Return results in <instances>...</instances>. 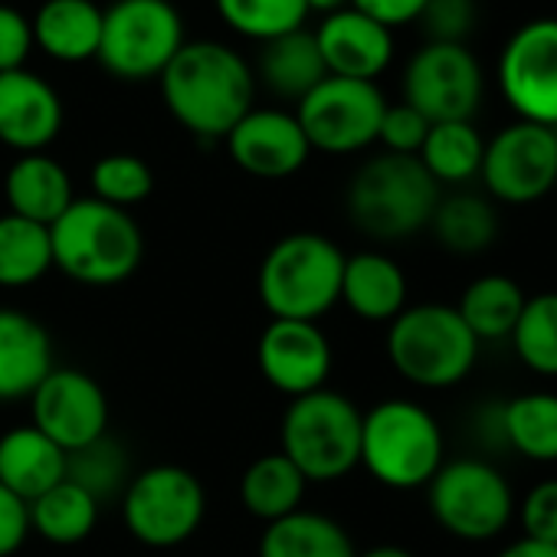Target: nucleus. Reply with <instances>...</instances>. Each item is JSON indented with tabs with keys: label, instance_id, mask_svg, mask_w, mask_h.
I'll return each instance as SVG.
<instances>
[{
	"label": "nucleus",
	"instance_id": "obj_1",
	"mask_svg": "<svg viewBox=\"0 0 557 557\" xmlns=\"http://www.w3.org/2000/svg\"><path fill=\"white\" fill-rule=\"evenodd\" d=\"M256 76L226 44L194 40L161 73V96L181 128L197 138H226L252 109Z\"/></svg>",
	"mask_w": 557,
	"mask_h": 557
},
{
	"label": "nucleus",
	"instance_id": "obj_2",
	"mask_svg": "<svg viewBox=\"0 0 557 557\" xmlns=\"http://www.w3.org/2000/svg\"><path fill=\"white\" fill-rule=\"evenodd\" d=\"M53 265L83 286H119L141 265L145 239L135 216L96 197L73 200L50 226Z\"/></svg>",
	"mask_w": 557,
	"mask_h": 557
},
{
	"label": "nucleus",
	"instance_id": "obj_3",
	"mask_svg": "<svg viewBox=\"0 0 557 557\" xmlns=\"http://www.w3.org/2000/svg\"><path fill=\"white\" fill-rule=\"evenodd\" d=\"M345 252L322 233H289L262 256L259 299L272 319L319 322L342 302Z\"/></svg>",
	"mask_w": 557,
	"mask_h": 557
},
{
	"label": "nucleus",
	"instance_id": "obj_4",
	"mask_svg": "<svg viewBox=\"0 0 557 557\" xmlns=\"http://www.w3.org/2000/svg\"><path fill=\"white\" fill-rule=\"evenodd\" d=\"M440 203V184L426 174L420 158L377 154L358 168L348 184L351 223L384 243L420 233Z\"/></svg>",
	"mask_w": 557,
	"mask_h": 557
},
{
	"label": "nucleus",
	"instance_id": "obj_5",
	"mask_svg": "<svg viewBox=\"0 0 557 557\" xmlns=\"http://www.w3.org/2000/svg\"><path fill=\"white\" fill-rule=\"evenodd\" d=\"M361 423L364 413L338 391H312L293 397L283 413L278 443L306 482H335L361 466Z\"/></svg>",
	"mask_w": 557,
	"mask_h": 557
},
{
	"label": "nucleus",
	"instance_id": "obj_6",
	"mask_svg": "<svg viewBox=\"0 0 557 557\" xmlns=\"http://www.w3.org/2000/svg\"><path fill=\"white\" fill-rule=\"evenodd\" d=\"M387 358L394 371L426 391L456 387L479 358V342L453 306L404 309L387 332Z\"/></svg>",
	"mask_w": 557,
	"mask_h": 557
},
{
	"label": "nucleus",
	"instance_id": "obj_7",
	"mask_svg": "<svg viewBox=\"0 0 557 557\" xmlns=\"http://www.w3.org/2000/svg\"><path fill=\"white\" fill-rule=\"evenodd\" d=\"M361 466L387 488H420L443 466V430L413 400H384L361 423Z\"/></svg>",
	"mask_w": 557,
	"mask_h": 557
},
{
	"label": "nucleus",
	"instance_id": "obj_8",
	"mask_svg": "<svg viewBox=\"0 0 557 557\" xmlns=\"http://www.w3.org/2000/svg\"><path fill=\"white\" fill-rule=\"evenodd\" d=\"M184 44V24L171 0H115L102 11L96 60L119 79L145 83L161 79Z\"/></svg>",
	"mask_w": 557,
	"mask_h": 557
},
{
	"label": "nucleus",
	"instance_id": "obj_9",
	"mask_svg": "<svg viewBox=\"0 0 557 557\" xmlns=\"http://www.w3.org/2000/svg\"><path fill=\"white\" fill-rule=\"evenodd\" d=\"M430 511L453 537L488 541L508 528L515 495L508 479L485 459H456L443 462L430 479Z\"/></svg>",
	"mask_w": 557,
	"mask_h": 557
},
{
	"label": "nucleus",
	"instance_id": "obj_10",
	"mask_svg": "<svg viewBox=\"0 0 557 557\" xmlns=\"http://www.w3.org/2000/svg\"><path fill=\"white\" fill-rule=\"evenodd\" d=\"M203 485L184 466H151L122 495L125 528L148 547H174L203 521Z\"/></svg>",
	"mask_w": 557,
	"mask_h": 557
},
{
	"label": "nucleus",
	"instance_id": "obj_11",
	"mask_svg": "<svg viewBox=\"0 0 557 557\" xmlns=\"http://www.w3.org/2000/svg\"><path fill=\"white\" fill-rule=\"evenodd\" d=\"M387 99L377 83L325 76L299 106L296 119L312 145L325 154H355L377 141Z\"/></svg>",
	"mask_w": 557,
	"mask_h": 557
},
{
	"label": "nucleus",
	"instance_id": "obj_12",
	"mask_svg": "<svg viewBox=\"0 0 557 557\" xmlns=\"http://www.w3.org/2000/svg\"><path fill=\"white\" fill-rule=\"evenodd\" d=\"M482 92L485 76L466 44H423L404 70V102L430 125L472 122Z\"/></svg>",
	"mask_w": 557,
	"mask_h": 557
},
{
	"label": "nucleus",
	"instance_id": "obj_13",
	"mask_svg": "<svg viewBox=\"0 0 557 557\" xmlns=\"http://www.w3.org/2000/svg\"><path fill=\"white\" fill-rule=\"evenodd\" d=\"M498 92L518 122L557 128V17H534L508 37Z\"/></svg>",
	"mask_w": 557,
	"mask_h": 557
},
{
	"label": "nucleus",
	"instance_id": "obj_14",
	"mask_svg": "<svg viewBox=\"0 0 557 557\" xmlns=\"http://www.w3.org/2000/svg\"><path fill=\"white\" fill-rule=\"evenodd\" d=\"M479 177L502 203L524 207L547 197L557 184V128L534 122L505 125L485 145Z\"/></svg>",
	"mask_w": 557,
	"mask_h": 557
},
{
	"label": "nucleus",
	"instance_id": "obj_15",
	"mask_svg": "<svg viewBox=\"0 0 557 557\" xmlns=\"http://www.w3.org/2000/svg\"><path fill=\"white\" fill-rule=\"evenodd\" d=\"M34 426L63 453H73L109 433V400L96 377L76 368H53L30 394Z\"/></svg>",
	"mask_w": 557,
	"mask_h": 557
},
{
	"label": "nucleus",
	"instance_id": "obj_16",
	"mask_svg": "<svg viewBox=\"0 0 557 557\" xmlns=\"http://www.w3.org/2000/svg\"><path fill=\"white\" fill-rule=\"evenodd\" d=\"M262 377L289 397L322 391L332 374V345L319 322L272 319L256 345Z\"/></svg>",
	"mask_w": 557,
	"mask_h": 557
},
{
	"label": "nucleus",
	"instance_id": "obj_17",
	"mask_svg": "<svg viewBox=\"0 0 557 557\" xmlns=\"http://www.w3.org/2000/svg\"><path fill=\"white\" fill-rule=\"evenodd\" d=\"M223 141L239 171L265 181L293 177L312 154L296 112L283 109H249Z\"/></svg>",
	"mask_w": 557,
	"mask_h": 557
},
{
	"label": "nucleus",
	"instance_id": "obj_18",
	"mask_svg": "<svg viewBox=\"0 0 557 557\" xmlns=\"http://www.w3.org/2000/svg\"><path fill=\"white\" fill-rule=\"evenodd\" d=\"M63 128L57 89L30 70L0 73V141L21 154L44 151Z\"/></svg>",
	"mask_w": 557,
	"mask_h": 557
},
{
	"label": "nucleus",
	"instance_id": "obj_19",
	"mask_svg": "<svg viewBox=\"0 0 557 557\" xmlns=\"http://www.w3.org/2000/svg\"><path fill=\"white\" fill-rule=\"evenodd\" d=\"M315 40H319V53L325 60L329 76L374 83L394 60L391 30L364 17L355 8H345L325 17Z\"/></svg>",
	"mask_w": 557,
	"mask_h": 557
},
{
	"label": "nucleus",
	"instance_id": "obj_20",
	"mask_svg": "<svg viewBox=\"0 0 557 557\" xmlns=\"http://www.w3.org/2000/svg\"><path fill=\"white\" fill-rule=\"evenodd\" d=\"M53 368L50 332L21 309H0V404L30 400Z\"/></svg>",
	"mask_w": 557,
	"mask_h": 557
},
{
	"label": "nucleus",
	"instance_id": "obj_21",
	"mask_svg": "<svg viewBox=\"0 0 557 557\" xmlns=\"http://www.w3.org/2000/svg\"><path fill=\"white\" fill-rule=\"evenodd\" d=\"M342 302L364 322H394L407 309V275L384 252L345 256Z\"/></svg>",
	"mask_w": 557,
	"mask_h": 557
},
{
	"label": "nucleus",
	"instance_id": "obj_22",
	"mask_svg": "<svg viewBox=\"0 0 557 557\" xmlns=\"http://www.w3.org/2000/svg\"><path fill=\"white\" fill-rule=\"evenodd\" d=\"M66 479V453L34 423L0 436V485L27 505Z\"/></svg>",
	"mask_w": 557,
	"mask_h": 557
},
{
	"label": "nucleus",
	"instance_id": "obj_23",
	"mask_svg": "<svg viewBox=\"0 0 557 557\" xmlns=\"http://www.w3.org/2000/svg\"><path fill=\"white\" fill-rule=\"evenodd\" d=\"M4 194H8L11 213L34 220L40 226H53L66 213V207L76 200L66 168L44 151L21 154L11 164L4 177Z\"/></svg>",
	"mask_w": 557,
	"mask_h": 557
},
{
	"label": "nucleus",
	"instance_id": "obj_24",
	"mask_svg": "<svg viewBox=\"0 0 557 557\" xmlns=\"http://www.w3.org/2000/svg\"><path fill=\"white\" fill-rule=\"evenodd\" d=\"M256 73H259V83L275 99L296 102V106L329 76L325 60L319 53V40L306 27L283 34L275 40H265L256 60Z\"/></svg>",
	"mask_w": 557,
	"mask_h": 557
},
{
	"label": "nucleus",
	"instance_id": "obj_25",
	"mask_svg": "<svg viewBox=\"0 0 557 557\" xmlns=\"http://www.w3.org/2000/svg\"><path fill=\"white\" fill-rule=\"evenodd\" d=\"M34 47L57 63L96 60L102 44V11L92 0H47L30 21Z\"/></svg>",
	"mask_w": 557,
	"mask_h": 557
},
{
	"label": "nucleus",
	"instance_id": "obj_26",
	"mask_svg": "<svg viewBox=\"0 0 557 557\" xmlns=\"http://www.w3.org/2000/svg\"><path fill=\"white\" fill-rule=\"evenodd\" d=\"M348 531L319 511H293L265 524L259 557H355Z\"/></svg>",
	"mask_w": 557,
	"mask_h": 557
},
{
	"label": "nucleus",
	"instance_id": "obj_27",
	"mask_svg": "<svg viewBox=\"0 0 557 557\" xmlns=\"http://www.w3.org/2000/svg\"><path fill=\"white\" fill-rule=\"evenodd\" d=\"M495 426L502 440L531 462H557V394L531 391L508 400Z\"/></svg>",
	"mask_w": 557,
	"mask_h": 557
},
{
	"label": "nucleus",
	"instance_id": "obj_28",
	"mask_svg": "<svg viewBox=\"0 0 557 557\" xmlns=\"http://www.w3.org/2000/svg\"><path fill=\"white\" fill-rule=\"evenodd\" d=\"M306 475L283 456V453H269L259 456L239 479V498L249 515L262 518L265 524L286 518L302 508L306 495Z\"/></svg>",
	"mask_w": 557,
	"mask_h": 557
},
{
	"label": "nucleus",
	"instance_id": "obj_29",
	"mask_svg": "<svg viewBox=\"0 0 557 557\" xmlns=\"http://www.w3.org/2000/svg\"><path fill=\"white\" fill-rule=\"evenodd\" d=\"M524 309V293L508 275H479L466 286L456 312L475 342H498L511 338Z\"/></svg>",
	"mask_w": 557,
	"mask_h": 557
},
{
	"label": "nucleus",
	"instance_id": "obj_30",
	"mask_svg": "<svg viewBox=\"0 0 557 557\" xmlns=\"http://www.w3.org/2000/svg\"><path fill=\"white\" fill-rule=\"evenodd\" d=\"M53 269L50 226L24 220L17 213L0 216V286L21 289L34 286Z\"/></svg>",
	"mask_w": 557,
	"mask_h": 557
},
{
	"label": "nucleus",
	"instance_id": "obj_31",
	"mask_svg": "<svg viewBox=\"0 0 557 557\" xmlns=\"http://www.w3.org/2000/svg\"><path fill=\"white\" fill-rule=\"evenodd\" d=\"M485 141L472 122H436L420 148V164L436 184H466L482 171Z\"/></svg>",
	"mask_w": 557,
	"mask_h": 557
},
{
	"label": "nucleus",
	"instance_id": "obj_32",
	"mask_svg": "<svg viewBox=\"0 0 557 557\" xmlns=\"http://www.w3.org/2000/svg\"><path fill=\"white\" fill-rule=\"evenodd\" d=\"M96 521L99 502L70 479L57 482L50 492L30 502V528L50 544H79L92 534Z\"/></svg>",
	"mask_w": 557,
	"mask_h": 557
},
{
	"label": "nucleus",
	"instance_id": "obj_33",
	"mask_svg": "<svg viewBox=\"0 0 557 557\" xmlns=\"http://www.w3.org/2000/svg\"><path fill=\"white\" fill-rule=\"evenodd\" d=\"M436 239L443 249L459 252V256H472L482 252L495 243L498 236V216L495 207L479 197V194H453V197H440L436 213L430 220Z\"/></svg>",
	"mask_w": 557,
	"mask_h": 557
},
{
	"label": "nucleus",
	"instance_id": "obj_34",
	"mask_svg": "<svg viewBox=\"0 0 557 557\" xmlns=\"http://www.w3.org/2000/svg\"><path fill=\"white\" fill-rule=\"evenodd\" d=\"M66 479L89 492L99 505L106 498L125 495L128 488V453L115 436H99L73 453H66Z\"/></svg>",
	"mask_w": 557,
	"mask_h": 557
},
{
	"label": "nucleus",
	"instance_id": "obj_35",
	"mask_svg": "<svg viewBox=\"0 0 557 557\" xmlns=\"http://www.w3.org/2000/svg\"><path fill=\"white\" fill-rule=\"evenodd\" d=\"M223 24L246 40H275L302 30L309 8L306 0H213Z\"/></svg>",
	"mask_w": 557,
	"mask_h": 557
},
{
	"label": "nucleus",
	"instance_id": "obj_36",
	"mask_svg": "<svg viewBox=\"0 0 557 557\" xmlns=\"http://www.w3.org/2000/svg\"><path fill=\"white\" fill-rule=\"evenodd\" d=\"M511 342L528 371L541 377H557V293L524 299Z\"/></svg>",
	"mask_w": 557,
	"mask_h": 557
},
{
	"label": "nucleus",
	"instance_id": "obj_37",
	"mask_svg": "<svg viewBox=\"0 0 557 557\" xmlns=\"http://www.w3.org/2000/svg\"><path fill=\"white\" fill-rule=\"evenodd\" d=\"M154 190V174L138 154H106L92 168V197L112 207H135Z\"/></svg>",
	"mask_w": 557,
	"mask_h": 557
},
{
	"label": "nucleus",
	"instance_id": "obj_38",
	"mask_svg": "<svg viewBox=\"0 0 557 557\" xmlns=\"http://www.w3.org/2000/svg\"><path fill=\"white\" fill-rule=\"evenodd\" d=\"M475 0H426L417 17L426 34V44H466L475 30Z\"/></svg>",
	"mask_w": 557,
	"mask_h": 557
},
{
	"label": "nucleus",
	"instance_id": "obj_39",
	"mask_svg": "<svg viewBox=\"0 0 557 557\" xmlns=\"http://www.w3.org/2000/svg\"><path fill=\"white\" fill-rule=\"evenodd\" d=\"M426 132H430V122L413 106L400 102V106H387L384 109L377 141L391 154H410V158H417L420 148H423V141H426Z\"/></svg>",
	"mask_w": 557,
	"mask_h": 557
},
{
	"label": "nucleus",
	"instance_id": "obj_40",
	"mask_svg": "<svg viewBox=\"0 0 557 557\" xmlns=\"http://www.w3.org/2000/svg\"><path fill=\"white\" fill-rule=\"evenodd\" d=\"M524 537L541 544H557V479L537 482L521 502Z\"/></svg>",
	"mask_w": 557,
	"mask_h": 557
},
{
	"label": "nucleus",
	"instance_id": "obj_41",
	"mask_svg": "<svg viewBox=\"0 0 557 557\" xmlns=\"http://www.w3.org/2000/svg\"><path fill=\"white\" fill-rule=\"evenodd\" d=\"M30 50H34L30 21L17 8L0 4V73L24 70Z\"/></svg>",
	"mask_w": 557,
	"mask_h": 557
},
{
	"label": "nucleus",
	"instance_id": "obj_42",
	"mask_svg": "<svg viewBox=\"0 0 557 557\" xmlns=\"http://www.w3.org/2000/svg\"><path fill=\"white\" fill-rule=\"evenodd\" d=\"M30 534V505L0 485V557H11Z\"/></svg>",
	"mask_w": 557,
	"mask_h": 557
},
{
	"label": "nucleus",
	"instance_id": "obj_43",
	"mask_svg": "<svg viewBox=\"0 0 557 557\" xmlns=\"http://www.w3.org/2000/svg\"><path fill=\"white\" fill-rule=\"evenodd\" d=\"M426 0H351V8L361 11L364 17L377 21L381 27H407L420 17Z\"/></svg>",
	"mask_w": 557,
	"mask_h": 557
},
{
	"label": "nucleus",
	"instance_id": "obj_44",
	"mask_svg": "<svg viewBox=\"0 0 557 557\" xmlns=\"http://www.w3.org/2000/svg\"><path fill=\"white\" fill-rule=\"evenodd\" d=\"M498 557H557V544H541V541L521 537V541L508 544Z\"/></svg>",
	"mask_w": 557,
	"mask_h": 557
},
{
	"label": "nucleus",
	"instance_id": "obj_45",
	"mask_svg": "<svg viewBox=\"0 0 557 557\" xmlns=\"http://www.w3.org/2000/svg\"><path fill=\"white\" fill-rule=\"evenodd\" d=\"M306 8H309V11L325 14V17H332V14H338V11L351 8V0H306Z\"/></svg>",
	"mask_w": 557,
	"mask_h": 557
},
{
	"label": "nucleus",
	"instance_id": "obj_46",
	"mask_svg": "<svg viewBox=\"0 0 557 557\" xmlns=\"http://www.w3.org/2000/svg\"><path fill=\"white\" fill-rule=\"evenodd\" d=\"M355 557H413L407 547H397V544H377V547H371V550H361V554H355Z\"/></svg>",
	"mask_w": 557,
	"mask_h": 557
}]
</instances>
